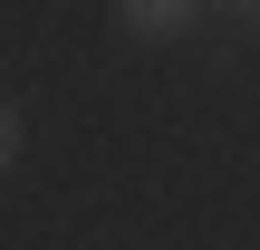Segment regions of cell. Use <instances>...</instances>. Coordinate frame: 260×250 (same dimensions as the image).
I'll use <instances>...</instances> for the list:
<instances>
[{
  "label": "cell",
  "mask_w": 260,
  "mask_h": 250,
  "mask_svg": "<svg viewBox=\"0 0 260 250\" xmlns=\"http://www.w3.org/2000/svg\"><path fill=\"white\" fill-rule=\"evenodd\" d=\"M203 10H212V0H116V19H125L135 39H183Z\"/></svg>",
  "instance_id": "obj_1"
},
{
  "label": "cell",
  "mask_w": 260,
  "mask_h": 250,
  "mask_svg": "<svg viewBox=\"0 0 260 250\" xmlns=\"http://www.w3.org/2000/svg\"><path fill=\"white\" fill-rule=\"evenodd\" d=\"M10 154H19V116L0 106V173H10Z\"/></svg>",
  "instance_id": "obj_2"
},
{
  "label": "cell",
  "mask_w": 260,
  "mask_h": 250,
  "mask_svg": "<svg viewBox=\"0 0 260 250\" xmlns=\"http://www.w3.org/2000/svg\"><path fill=\"white\" fill-rule=\"evenodd\" d=\"M212 10H232V19H260V0H212Z\"/></svg>",
  "instance_id": "obj_3"
}]
</instances>
